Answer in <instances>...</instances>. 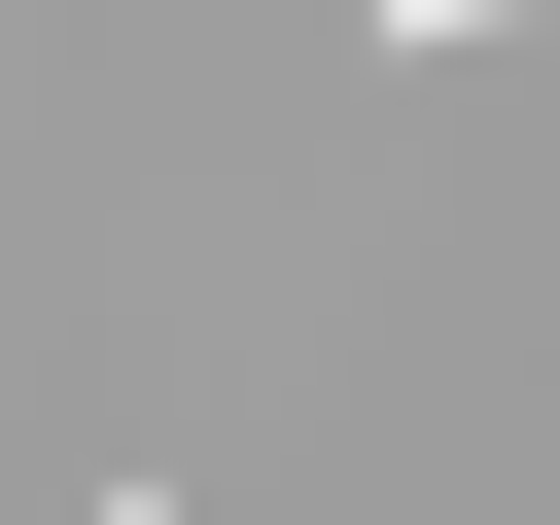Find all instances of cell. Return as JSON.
<instances>
[{"label": "cell", "instance_id": "obj_1", "mask_svg": "<svg viewBox=\"0 0 560 525\" xmlns=\"http://www.w3.org/2000/svg\"><path fill=\"white\" fill-rule=\"evenodd\" d=\"M385 35H525V0H385Z\"/></svg>", "mask_w": 560, "mask_h": 525}]
</instances>
